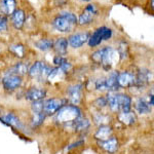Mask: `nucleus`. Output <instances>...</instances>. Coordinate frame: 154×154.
<instances>
[{"instance_id": "1", "label": "nucleus", "mask_w": 154, "mask_h": 154, "mask_svg": "<svg viewBox=\"0 0 154 154\" xmlns=\"http://www.w3.org/2000/svg\"><path fill=\"white\" fill-rule=\"evenodd\" d=\"M107 107L112 112H125L131 110L133 99L130 95L119 91H109L106 96Z\"/></svg>"}, {"instance_id": "2", "label": "nucleus", "mask_w": 154, "mask_h": 154, "mask_svg": "<svg viewBox=\"0 0 154 154\" xmlns=\"http://www.w3.org/2000/svg\"><path fill=\"white\" fill-rule=\"evenodd\" d=\"M56 119L57 121L62 125H72L76 119L82 116L81 114V110L78 106L75 105H65L56 113Z\"/></svg>"}, {"instance_id": "3", "label": "nucleus", "mask_w": 154, "mask_h": 154, "mask_svg": "<svg viewBox=\"0 0 154 154\" xmlns=\"http://www.w3.org/2000/svg\"><path fill=\"white\" fill-rule=\"evenodd\" d=\"M53 67L46 65L42 61H36L31 65L28 70V75L30 78L38 81L48 80V77L51 73Z\"/></svg>"}, {"instance_id": "4", "label": "nucleus", "mask_w": 154, "mask_h": 154, "mask_svg": "<svg viewBox=\"0 0 154 154\" xmlns=\"http://www.w3.org/2000/svg\"><path fill=\"white\" fill-rule=\"evenodd\" d=\"M113 31L112 29L108 28L106 26L99 27L98 29H96L94 31V33H91L88 37V44L89 48H96V46L100 45L103 41L109 40L112 37Z\"/></svg>"}, {"instance_id": "5", "label": "nucleus", "mask_w": 154, "mask_h": 154, "mask_svg": "<svg viewBox=\"0 0 154 154\" xmlns=\"http://www.w3.org/2000/svg\"><path fill=\"white\" fill-rule=\"evenodd\" d=\"M119 54L115 48L112 46H105L103 48V57H102L101 66L104 70L110 71L112 67L118 62Z\"/></svg>"}, {"instance_id": "6", "label": "nucleus", "mask_w": 154, "mask_h": 154, "mask_svg": "<svg viewBox=\"0 0 154 154\" xmlns=\"http://www.w3.org/2000/svg\"><path fill=\"white\" fill-rule=\"evenodd\" d=\"M65 105H67V100L62 98H51L43 100V113L46 116L54 115Z\"/></svg>"}, {"instance_id": "7", "label": "nucleus", "mask_w": 154, "mask_h": 154, "mask_svg": "<svg viewBox=\"0 0 154 154\" xmlns=\"http://www.w3.org/2000/svg\"><path fill=\"white\" fill-rule=\"evenodd\" d=\"M67 101H69L72 105H79L83 96V85L81 83H74L69 85L66 89Z\"/></svg>"}, {"instance_id": "8", "label": "nucleus", "mask_w": 154, "mask_h": 154, "mask_svg": "<svg viewBox=\"0 0 154 154\" xmlns=\"http://www.w3.org/2000/svg\"><path fill=\"white\" fill-rule=\"evenodd\" d=\"M98 8L95 4H88L85 8L83 9V11L80 14L79 18H77V24L80 26H88L91 25L95 20V17L98 16Z\"/></svg>"}, {"instance_id": "9", "label": "nucleus", "mask_w": 154, "mask_h": 154, "mask_svg": "<svg viewBox=\"0 0 154 154\" xmlns=\"http://www.w3.org/2000/svg\"><path fill=\"white\" fill-rule=\"evenodd\" d=\"M4 91L12 93L20 88L23 84V78L21 76L14 75V74H6L1 80Z\"/></svg>"}, {"instance_id": "10", "label": "nucleus", "mask_w": 154, "mask_h": 154, "mask_svg": "<svg viewBox=\"0 0 154 154\" xmlns=\"http://www.w3.org/2000/svg\"><path fill=\"white\" fill-rule=\"evenodd\" d=\"M88 32H76V33H73L67 38L68 45H70L74 49L80 48L88 42Z\"/></svg>"}, {"instance_id": "11", "label": "nucleus", "mask_w": 154, "mask_h": 154, "mask_svg": "<svg viewBox=\"0 0 154 154\" xmlns=\"http://www.w3.org/2000/svg\"><path fill=\"white\" fill-rule=\"evenodd\" d=\"M117 84L119 88H131L136 84V75L131 71L118 72Z\"/></svg>"}, {"instance_id": "12", "label": "nucleus", "mask_w": 154, "mask_h": 154, "mask_svg": "<svg viewBox=\"0 0 154 154\" xmlns=\"http://www.w3.org/2000/svg\"><path fill=\"white\" fill-rule=\"evenodd\" d=\"M51 25H53L54 29L57 30L60 33H69V32L73 31L74 27H75L69 21H67L65 18H63L62 16H59V14L53 20Z\"/></svg>"}, {"instance_id": "13", "label": "nucleus", "mask_w": 154, "mask_h": 154, "mask_svg": "<svg viewBox=\"0 0 154 154\" xmlns=\"http://www.w3.org/2000/svg\"><path fill=\"white\" fill-rule=\"evenodd\" d=\"M0 120H1V122H3L4 125L11 126L12 128H16V130H19V131L25 130V125L21 121V119H20L16 114H14L11 112L4 114L2 117H0Z\"/></svg>"}, {"instance_id": "14", "label": "nucleus", "mask_w": 154, "mask_h": 154, "mask_svg": "<svg viewBox=\"0 0 154 154\" xmlns=\"http://www.w3.org/2000/svg\"><path fill=\"white\" fill-rule=\"evenodd\" d=\"M48 91L42 88H30L25 93V99L30 102H38L45 99Z\"/></svg>"}, {"instance_id": "15", "label": "nucleus", "mask_w": 154, "mask_h": 154, "mask_svg": "<svg viewBox=\"0 0 154 154\" xmlns=\"http://www.w3.org/2000/svg\"><path fill=\"white\" fill-rule=\"evenodd\" d=\"M26 22V12L22 8H17L11 14V25L16 30H22Z\"/></svg>"}, {"instance_id": "16", "label": "nucleus", "mask_w": 154, "mask_h": 154, "mask_svg": "<svg viewBox=\"0 0 154 154\" xmlns=\"http://www.w3.org/2000/svg\"><path fill=\"white\" fill-rule=\"evenodd\" d=\"M53 49L56 51L57 56L65 57L68 54V41L65 37H59L54 41Z\"/></svg>"}, {"instance_id": "17", "label": "nucleus", "mask_w": 154, "mask_h": 154, "mask_svg": "<svg viewBox=\"0 0 154 154\" xmlns=\"http://www.w3.org/2000/svg\"><path fill=\"white\" fill-rule=\"evenodd\" d=\"M17 9V0H0V11L5 17H11Z\"/></svg>"}, {"instance_id": "18", "label": "nucleus", "mask_w": 154, "mask_h": 154, "mask_svg": "<svg viewBox=\"0 0 154 154\" xmlns=\"http://www.w3.org/2000/svg\"><path fill=\"white\" fill-rule=\"evenodd\" d=\"M99 145H100V147L103 149L104 151H106L107 153L114 154L118 150L119 144H118L117 138L111 137V138H109L108 140L103 141V142H99Z\"/></svg>"}, {"instance_id": "19", "label": "nucleus", "mask_w": 154, "mask_h": 154, "mask_svg": "<svg viewBox=\"0 0 154 154\" xmlns=\"http://www.w3.org/2000/svg\"><path fill=\"white\" fill-rule=\"evenodd\" d=\"M112 128H111L109 125H101L99 126V128L96 131L95 135V139L97 141H99V142H103V141H106L108 140L109 138H111L112 137Z\"/></svg>"}, {"instance_id": "20", "label": "nucleus", "mask_w": 154, "mask_h": 154, "mask_svg": "<svg viewBox=\"0 0 154 154\" xmlns=\"http://www.w3.org/2000/svg\"><path fill=\"white\" fill-rule=\"evenodd\" d=\"M117 119L119 120V122L123 123L125 125H133L137 121V116L135 112L130 110L125 111V112H118Z\"/></svg>"}, {"instance_id": "21", "label": "nucleus", "mask_w": 154, "mask_h": 154, "mask_svg": "<svg viewBox=\"0 0 154 154\" xmlns=\"http://www.w3.org/2000/svg\"><path fill=\"white\" fill-rule=\"evenodd\" d=\"M117 75L118 71H111L108 74V76L105 77L106 85H107V91H117L119 88L117 84Z\"/></svg>"}, {"instance_id": "22", "label": "nucleus", "mask_w": 154, "mask_h": 154, "mask_svg": "<svg viewBox=\"0 0 154 154\" xmlns=\"http://www.w3.org/2000/svg\"><path fill=\"white\" fill-rule=\"evenodd\" d=\"M28 70H29L28 64L24 63V62H18V63L14 64V65L9 69L11 72H8L7 74H14V75L23 77L24 75L28 74Z\"/></svg>"}, {"instance_id": "23", "label": "nucleus", "mask_w": 154, "mask_h": 154, "mask_svg": "<svg viewBox=\"0 0 154 154\" xmlns=\"http://www.w3.org/2000/svg\"><path fill=\"white\" fill-rule=\"evenodd\" d=\"M151 108H152V107L149 105L148 101H146L144 98H139L135 103L136 112L139 113V114H142V115L150 113Z\"/></svg>"}, {"instance_id": "24", "label": "nucleus", "mask_w": 154, "mask_h": 154, "mask_svg": "<svg viewBox=\"0 0 154 154\" xmlns=\"http://www.w3.org/2000/svg\"><path fill=\"white\" fill-rule=\"evenodd\" d=\"M9 53L18 59H24L26 56V48L22 43H14L8 46Z\"/></svg>"}, {"instance_id": "25", "label": "nucleus", "mask_w": 154, "mask_h": 154, "mask_svg": "<svg viewBox=\"0 0 154 154\" xmlns=\"http://www.w3.org/2000/svg\"><path fill=\"white\" fill-rule=\"evenodd\" d=\"M71 125L73 128V130H75L76 131H88L91 122H89L88 118H84L81 116L78 119H76Z\"/></svg>"}, {"instance_id": "26", "label": "nucleus", "mask_w": 154, "mask_h": 154, "mask_svg": "<svg viewBox=\"0 0 154 154\" xmlns=\"http://www.w3.org/2000/svg\"><path fill=\"white\" fill-rule=\"evenodd\" d=\"M34 45H35L37 49H39L41 51H48L51 49H53L54 40L51 38H41L39 40H37L34 43Z\"/></svg>"}, {"instance_id": "27", "label": "nucleus", "mask_w": 154, "mask_h": 154, "mask_svg": "<svg viewBox=\"0 0 154 154\" xmlns=\"http://www.w3.org/2000/svg\"><path fill=\"white\" fill-rule=\"evenodd\" d=\"M66 74L64 73L59 67H56V68H53L49 73V75L48 77V80L49 82H56V81H60V79L64 78Z\"/></svg>"}, {"instance_id": "28", "label": "nucleus", "mask_w": 154, "mask_h": 154, "mask_svg": "<svg viewBox=\"0 0 154 154\" xmlns=\"http://www.w3.org/2000/svg\"><path fill=\"white\" fill-rule=\"evenodd\" d=\"M45 117H46V115L43 112H39V113L32 112V117H31L32 128H38V126H40L42 123L44 122Z\"/></svg>"}, {"instance_id": "29", "label": "nucleus", "mask_w": 154, "mask_h": 154, "mask_svg": "<svg viewBox=\"0 0 154 154\" xmlns=\"http://www.w3.org/2000/svg\"><path fill=\"white\" fill-rule=\"evenodd\" d=\"M59 16H62L63 18H65L67 21H69L72 25H74V26H76L77 25V17L75 14H73V12L71 11H63L61 12H59Z\"/></svg>"}, {"instance_id": "30", "label": "nucleus", "mask_w": 154, "mask_h": 154, "mask_svg": "<svg viewBox=\"0 0 154 154\" xmlns=\"http://www.w3.org/2000/svg\"><path fill=\"white\" fill-rule=\"evenodd\" d=\"M95 88L97 89V91H107L105 77L99 78L98 80L95 81Z\"/></svg>"}, {"instance_id": "31", "label": "nucleus", "mask_w": 154, "mask_h": 154, "mask_svg": "<svg viewBox=\"0 0 154 154\" xmlns=\"http://www.w3.org/2000/svg\"><path fill=\"white\" fill-rule=\"evenodd\" d=\"M8 30V20L7 17L0 14V33L2 32H6Z\"/></svg>"}, {"instance_id": "32", "label": "nucleus", "mask_w": 154, "mask_h": 154, "mask_svg": "<svg viewBox=\"0 0 154 154\" xmlns=\"http://www.w3.org/2000/svg\"><path fill=\"white\" fill-rule=\"evenodd\" d=\"M95 106L98 109H100V110H102V109H104V108H106V107H107V99H106V97H99V98L95 101Z\"/></svg>"}, {"instance_id": "33", "label": "nucleus", "mask_w": 154, "mask_h": 154, "mask_svg": "<svg viewBox=\"0 0 154 154\" xmlns=\"http://www.w3.org/2000/svg\"><path fill=\"white\" fill-rule=\"evenodd\" d=\"M65 61H67L66 57H62V56H56L54 58V64L57 67H60Z\"/></svg>"}, {"instance_id": "34", "label": "nucleus", "mask_w": 154, "mask_h": 154, "mask_svg": "<svg viewBox=\"0 0 154 154\" xmlns=\"http://www.w3.org/2000/svg\"><path fill=\"white\" fill-rule=\"evenodd\" d=\"M151 8H153V0H151Z\"/></svg>"}, {"instance_id": "35", "label": "nucleus", "mask_w": 154, "mask_h": 154, "mask_svg": "<svg viewBox=\"0 0 154 154\" xmlns=\"http://www.w3.org/2000/svg\"><path fill=\"white\" fill-rule=\"evenodd\" d=\"M81 1H85V2H88V1H89V0H81Z\"/></svg>"}]
</instances>
